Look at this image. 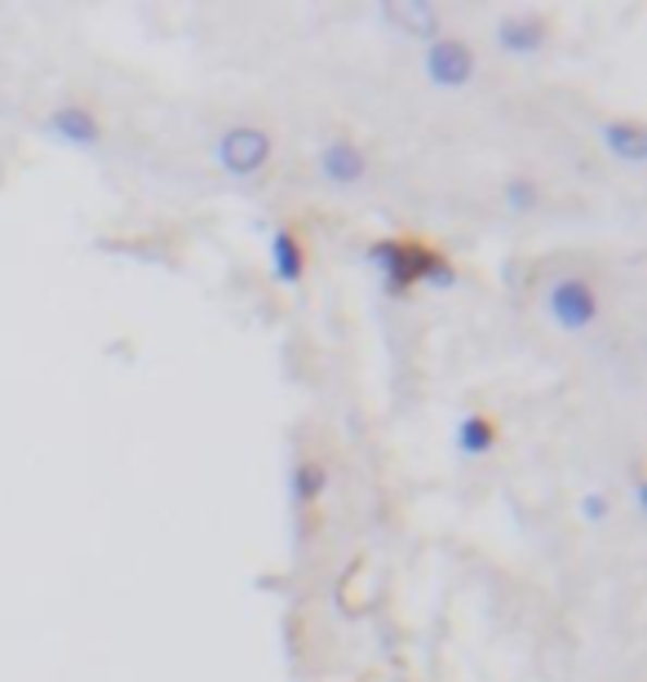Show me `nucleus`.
Masks as SVG:
<instances>
[{"label":"nucleus","mask_w":647,"mask_h":682,"mask_svg":"<svg viewBox=\"0 0 647 682\" xmlns=\"http://www.w3.org/2000/svg\"><path fill=\"white\" fill-rule=\"evenodd\" d=\"M364 261L377 270V280H381V293L386 297H408L413 289H457V266H452V257L443 248H426L417 240H373L364 248Z\"/></svg>","instance_id":"obj_1"},{"label":"nucleus","mask_w":647,"mask_h":682,"mask_svg":"<svg viewBox=\"0 0 647 682\" xmlns=\"http://www.w3.org/2000/svg\"><path fill=\"white\" fill-rule=\"evenodd\" d=\"M541 310L546 319L559 328V332H586L599 324V289L586 280V276H576V270H567V276H554L541 293Z\"/></svg>","instance_id":"obj_2"},{"label":"nucleus","mask_w":647,"mask_h":682,"mask_svg":"<svg viewBox=\"0 0 647 682\" xmlns=\"http://www.w3.org/2000/svg\"><path fill=\"white\" fill-rule=\"evenodd\" d=\"M271 156H276V138L263 129V124H231L222 138L213 143V160H218V169L227 173V178H257V173H267V165H271Z\"/></svg>","instance_id":"obj_3"},{"label":"nucleus","mask_w":647,"mask_h":682,"mask_svg":"<svg viewBox=\"0 0 647 682\" xmlns=\"http://www.w3.org/2000/svg\"><path fill=\"white\" fill-rule=\"evenodd\" d=\"M422 72L435 89H471L479 76V53L466 36L439 32L435 40L422 45Z\"/></svg>","instance_id":"obj_4"},{"label":"nucleus","mask_w":647,"mask_h":682,"mask_svg":"<svg viewBox=\"0 0 647 682\" xmlns=\"http://www.w3.org/2000/svg\"><path fill=\"white\" fill-rule=\"evenodd\" d=\"M45 133L68 151H98L102 147V120L85 102H62L45 115Z\"/></svg>","instance_id":"obj_5"},{"label":"nucleus","mask_w":647,"mask_h":682,"mask_svg":"<svg viewBox=\"0 0 647 682\" xmlns=\"http://www.w3.org/2000/svg\"><path fill=\"white\" fill-rule=\"evenodd\" d=\"M315 169H319V182L324 186L355 191L368 178V151L355 138H329V143L319 147V156H315Z\"/></svg>","instance_id":"obj_6"},{"label":"nucleus","mask_w":647,"mask_h":682,"mask_svg":"<svg viewBox=\"0 0 647 682\" xmlns=\"http://www.w3.org/2000/svg\"><path fill=\"white\" fill-rule=\"evenodd\" d=\"M492 40H497V49L510 53V58H537V53H546V45H550V23H546L537 10H514V14H501V19H497Z\"/></svg>","instance_id":"obj_7"},{"label":"nucleus","mask_w":647,"mask_h":682,"mask_svg":"<svg viewBox=\"0 0 647 682\" xmlns=\"http://www.w3.org/2000/svg\"><path fill=\"white\" fill-rule=\"evenodd\" d=\"M267 257H271V276H276V284L280 289H302V280H306V240H302V231H293V227H276L271 231V244H267Z\"/></svg>","instance_id":"obj_8"},{"label":"nucleus","mask_w":647,"mask_h":682,"mask_svg":"<svg viewBox=\"0 0 647 682\" xmlns=\"http://www.w3.org/2000/svg\"><path fill=\"white\" fill-rule=\"evenodd\" d=\"M377 19L391 27V32H400V36H408V40H422V45L443 32V19H439V10L430 5V0H408V5H381Z\"/></svg>","instance_id":"obj_9"},{"label":"nucleus","mask_w":647,"mask_h":682,"mask_svg":"<svg viewBox=\"0 0 647 682\" xmlns=\"http://www.w3.org/2000/svg\"><path fill=\"white\" fill-rule=\"evenodd\" d=\"M599 143H603V151L612 156V160H621V165H643L647 160V129L638 124V120H630V115H617V120H603L599 124Z\"/></svg>","instance_id":"obj_10"},{"label":"nucleus","mask_w":647,"mask_h":682,"mask_svg":"<svg viewBox=\"0 0 647 682\" xmlns=\"http://www.w3.org/2000/svg\"><path fill=\"white\" fill-rule=\"evenodd\" d=\"M452 443H457V452H462L466 461H484V456L497 452L501 426H497V417H488V413H466V417L457 422V430H452Z\"/></svg>","instance_id":"obj_11"},{"label":"nucleus","mask_w":647,"mask_h":682,"mask_svg":"<svg viewBox=\"0 0 647 682\" xmlns=\"http://www.w3.org/2000/svg\"><path fill=\"white\" fill-rule=\"evenodd\" d=\"M324 492H329V465L324 461H297L289 470V501L297 510H310Z\"/></svg>","instance_id":"obj_12"},{"label":"nucleus","mask_w":647,"mask_h":682,"mask_svg":"<svg viewBox=\"0 0 647 682\" xmlns=\"http://www.w3.org/2000/svg\"><path fill=\"white\" fill-rule=\"evenodd\" d=\"M501 199H505V209H510V218H528V214H537L541 209V186L533 182V178H505V186H501Z\"/></svg>","instance_id":"obj_13"},{"label":"nucleus","mask_w":647,"mask_h":682,"mask_svg":"<svg viewBox=\"0 0 647 682\" xmlns=\"http://www.w3.org/2000/svg\"><path fill=\"white\" fill-rule=\"evenodd\" d=\"M576 514H581V523L603 527V523L612 519V497H608V492H586V497L576 501Z\"/></svg>","instance_id":"obj_14"},{"label":"nucleus","mask_w":647,"mask_h":682,"mask_svg":"<svg viewBox=\"0 0 647 682\" xmlns=\"http://www.w3.org/2000/svg\"><path fill=\"white\" fill-rule=\"evenodd\" d=\"M634 510L647 514V479H643V470H634Z\"/></svg>","instance_id":"obj_15"}]
</instances>
